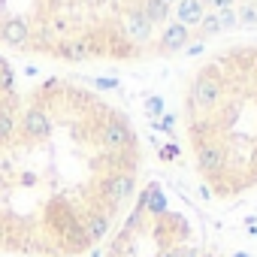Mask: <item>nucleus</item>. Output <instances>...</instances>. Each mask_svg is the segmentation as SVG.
I'll return each mask as SVG.
<instances>
[{
	"mask_svg": "<svg viewBox=\"0 0 257 257\" xmlns=\"http://www.w3.org/2000/svg\"><path fill=\"white\" fill-rule=\"evenodd\" d=\"M215 19H218L221 31H224V28H239V19H236V13H233V10H218V13H215Z\"/></svg>",
	"mask_w": 257,
	"mask_h": 257,
	"instance_id": "obj_17",
	"label": "nucleus"
},
{
	"mask_svg": "<svg viewBox=\"0 0 257 257\" xmlns=\"http://www.w3.org/2000/svg\"><path fill=\"white\" fill-rule=\"evenodd\" d=\"M188 40H191V28H185V25H167L164 28V34H161V40H158V52H164V55H173V52H182L185 46H188Z\"/></svg>",
	"mask_w": 257,
	"mask_h": 257,
	"instance_id": "obj_7",
	"label": "nucleus"
},
{
	"mask_svg": "<svg viewBox=\"0 0 257 257\" xmlns=\"http://www.w3.org/2000/svg\"><path fill=\"white\" fill-rule=\"evenodd\" d=\"M100 146L106 155H134L137 152V137L127 115L109 112V118L100 124Z\"/></svg>",
	"mask_w": 257,
	"mask_h": 257,
	"instance_id": "obj_2",
	"label": "nucleus"
},
{
	"mask_svg": "<svg viewBox=\"0 0 257 257\" xmlns=\"http://www.w3.org/2000/svg\"><path fill=\"white\" fill-rule=\"evenodd\" d=\"M140 10H143V16L152 22V28H155V25H164V22L170 19V7L164 4V0H140Z\"/></svg>",
	"mask_w": 257,
	"mask_h": 257,
	"instance_id": "obj_11",
	"label": "nucleus"
},
{
	"mask_svg": "<svg viewBox=\"0 0 257 257\" xmlns=\"http://www.w3.org/2000/svg\"><path fill=\"white\" fill-rule=\"evenodd\" d=\"M224 97V76H218V67L209 64L206 70H200L191 85H188V97H185V109H188V118L194 121L197 115L215 109Z\"/></svg>",
	"mask_w": 257,
	"mask_h": 257,
	"instance_id": "obj_1",
	"label": "nucleus"
},
{
	"mask_svg": "<svg viewBox=\"0 0 257 257\" xmlns=\"http://www.w3.org/2000/svg\"><path fill=\"white\" fill-rule=\"evenodd\" d=\"M176 16H179V25H185V28L197 25L200 28V22L206 16V7H203V0H179Z\"/></svg>",
	"mask_w": 257,
	"mask_h": 257,
	"instance_id": "obj_10",
	"label": "nucleus"
},
{
	"mask_svg": "<svg viewBox=\"0 0 257 257\" xmlns=\"http://www.w3.org/2000/svg\"><path fill=\"white\" fill-rule=\"evenodd\" d=\"M185 55H203V43H191V46H185Z\"/></svg>",
	"mask_w": 257,
	"mask_h": 257,
	"instance_id": "obj_22",
	"label": "nucleus"
},
{
	"mask_svg": "<svg viewBox=\"0 0 257 257\" xmlns=\"http://www.w3.org/2000/svg\"><path fill=\"white\" fill-rule=\"evenodd\" d=\"M236 19L245 28H257V0H245V4L239 7V13H236Z\"/></svg>",
	"mask_w": 257,
	"mask_h": 257,
	"instance_id": "obj_15",
	"label": "nucleus"
},
{
	"mask_svg": "<svg viewBox=\"0 0 257 257\" xmlns=\"http://www.w3.org/2000/svg\"><path fill=\"white\" fill-rule=\"evenodd\" d=\"M19 134V115L13 112V97L0 103V146H13Z\"/></svg>",
	"mask_w": 257,
	"mask_h": 257,
	"instance_id": "obj_9",
	"label": "nucleus"
},
{
	"mask_svg": "<svg viewBox=\"0 0 257 257\" xmlns=\"http://www.w3.org/2000/svg\"><path fill=\"white\" fill-rule=\"evenodd\" d=\"M146 112H149L152 118H161V115H164V97H152V100L146 103Z\"/></svg>",
	"mask_w": 257,
	"mask_h": 257,
	"instance_id": "obj_18",
	"label": "nucleus"
},
{
	"mask_svg": "<svg viewBox=\"0 0 257 257\" xmlns=\"http://www.w3.org/2000/svg\"><path fill=\"white\" fill-rule=\"evenodd\" d=\"M161 158H164V161H170V158H179V149H176V146H167V149L161 152Z\"/></svg>",
	"mask_w": 257,
	"mask_h": 257,
	"instance_id": "obj_23",
	"label": "nucleus"
},
{
	"mask_svg": "<svg viewBox=\"0 0 257 257\" xmlns=\"http://www.w3.org/2000/svg\"><path fill=\"white\" fill-rule=\"evenodd\" d=\"M158 127L164 134H173V127H176V118L173 115H161V121H158Z\"/></svg>",
	"mask_w": 257,
	"mask_h": 257,
	"instance_id": "obj_21",
	"label": "nucleus"
},
{
	"mask_svg": "<svg viewBox=\"0 0 257 257\" xmlns=\"http://www.w3.org/2000/svg\"><path fill=\"white\" fill-rule=\"evenodd\" d=\"M152 22L143 16V10L140 7H131L124 13V37H131V40H137V43H146V40H152Z\"/></svg>",
	"mask_w": 257,
	"mask_h": 257,
	"instance_id": "obj_6",
	"label": "nucleus"
},
{
	"mask_svg": "<svg viewBox=\"0 0 257 257\" xmlns=\"http://www.w3.org/2000/svg\"><path fill=\"white\" fill-rule=\"evenodd\" d=\"M140 209H149L152 215H164L167 200H164V194H161V188H158V185H149V191H146V197H143V206H140Z\"/></svg>",
	"mask_w": 257,
	"mask_h": 257,
	"instance_id": "obj_13",
	"label": "nucleus"
},
{
	"mask_svg": "<svg viewBox=\"0 0 257 257\" xmlns=\"http://www.w3.org/2000/svg\"><path fill=\"white\" fill-rule=\"evenodd\" d=\"M55 55H61V58H67V61H85V58H91L85 43H64V46L55 49Z\"/></svg>",
	"mask_w": 257,
	"mask_h": 257,
	"instance_id": "obj_14",
	"label": "nucleus"
},
{
	"mask_svg": "<svg viewBox=\"0 0 257 257\" xmlns=\"http://www.w3.org/2000/svg\"><path fill=\"white\" fill-rule=\"evenodd\" d=\"M164 4H167V7H173V4H179V0H164Z\"/></svg>",
	"mask_w": 257,
	"mask_h": 257,
	"instance_id": "obj_24",
	"label": "nucleus"
},
{
	"mask_svg": "<svg viewBox=\"0 0 257 257\" xmlns=\"http://www.w3.org/2000/svg\"><path fill=\"white\" fill-rule=\"evenodd\" d=\"M52 112L43 103H31L22 115H19V137L25 143H46L52 137Z\"/></svg>",
	"mask_w": 257,
	"mask_h": 257,
	"instance_id": "obj_4",
	"label": "nucleus"
},
{
	"mask_svg": "<svg viewBox=\"0 0 257 257\" xmlns=\"http://www.w3.org/2000/svg\"><path fill=\"white\" fill-rule=\"evenodd\" d=\"M106 230H109V215L106 212H94L91 218H85V236H88V242L103 239Z\"/></svg>",
	"mask_w": 257,
	"mask_h": 257,
	"instance_id": "obj_12",
	"label": "nucleus"
},
{
	"mask_svg": "<svg viewBox=\"0 0 257 257\" xmlns=\"http://www.w3.org/2000/svg\"><path fill=\"white\" fill-rule=\"evenodd\" d=\"M0 40L7 46H28L31 43V28L22 19H4L0 22Z\"/></svg>",
	"mask_w": 257,
	"mask_h": 257,
	"instance_id": "obj_8",
	"label": "nucleus"
},
{
	"mask_svg": "<svg viewBox=\"0 0 257 257\" xmlns=\"http://www.w3.org/2000/svg\"><path fill=\"white\" fill-rule=\"evenodd\" d=\"M221 31V25H218V19L215 16H203V22H200V28H197V34L206 40V37H215Z\"/></svg>",
	"mask_w": 257,
	"mask_h": 257,
	"instance_id": "obj_16",
	"label": "nucleus"
},
{
	"mask_svg": "<svg viewBox=\"0 0 257 257\" xmlns=\"http://www.w3.org/2000/svg\"><path fill=\"white\" fill-rule=\"evenodd\" d=\"M100 191H103L109 206H118L121 200H131L137 194V179H134V173H109L103 179Z\"/></svg>",
	"mask_w": 257,
	"mask_h": 257,
	"instance_id": "obj_5",
	"label": "nucleus"
},
{
	"mask_svg": "<svg viewBox=\"0 0 257 257\" xmlns=\"http://www.w3.org/2000/svg\"><path fill=\"white\" fill-rule=\"evenodd\" d=\"M236 257H248V254H236Z\"/></svg>",
	"mask_w": 257,
	"mask_h": 257,
	"instance_id": "obj_26",
	"label": "nucleus"
},
{
	"mask_svg": "<svg viewBox=\"0 0 257 257\" xmlns=\"http://www.w3.org/2000/svg\"><path fill=\"white\" fill-rule=\"evenodd\" d=\"M4 64H7V61H4V55H0V67H4Z\"/></svg>",
	"mask_w": 257,
	"mask_h": 257,
	"instance_id": "obj_25",
	"label": "nucleus"
},
{
	"mask_svg": "<svg viewBox=\"0 0 257 257\" xmlns=\"http://www.w3.org/2000/svg\"><path fill=\"white\" fill-rule=\"evenodd\" d=\"M194 146V161H197V170L209 179V182H218L221 173H227V164H230V155H227V146L221 140H197L191 143Z\"/></svg>",
	"mask_w": 257,
	"mask_h": 257,
	"instance_id": "obj_3",
	"label": "nucleus"
},
{
	"mask_svg": "<svg viewBox=\"0 0 257 257\" xmlns=\"http://www.w3.org/2000/svg\"><path fill=\"white\" fill-rule=\"evenodd\" d=\"M94 85L100 91H118V79H94Z\"/></svg>",
	"mask_w": 257,
	"mask_h": 257,
	"instance_id": "obj_20",
	"label": "nucleus"
},
{
	"mask_svg": "<svg viewBox=\"0 0 257 257\" xmlns=\"http://www.w3.org/2000/svg\"><path fill=\"white\" fill-rule=\"evenodd\" d=\"M236 0H203V7H212V10H233Z\"/></svg>",
	"mask_w": 257,
	"mask_h": 257,
	"instance_id": "obj_19",
	"label": "nucleus"
}]
</instances>
